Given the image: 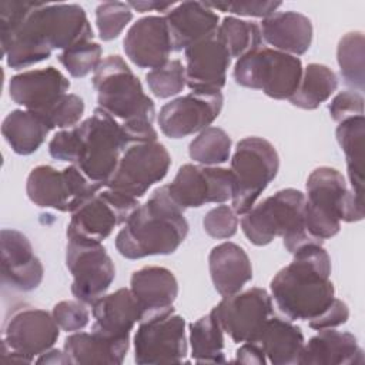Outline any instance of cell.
Wrapping results in <instances>:
<instances>
[{
    "instance_id": "1",
    "label": "cell",
    "mask_w": 365,
    "mask_h": 365,
    "mask_svg": "<svg viewBox=\"0 0 365 365\" xmlns=\"http://www.w3.org/2000/svg\"><path fill=\"white\" fill-rule=\"evenodd\" d=\"M93 37L87 14L78 4L0 3L1 53L14 70L47 60L53 50L63 51Z\"/></svg>"
},
{
    "instance_id": "2",
    "label": "cell",
    "mask_w": 365,
    "mask_h": 365,
    "mask_svg": "<svg viewBox=\"0 0 365 365\" xmlns=\"http://www.w3.org/2000/svg\"><path fill=\"white\" fill-rule=\"evenodd\" d=\"M130 145L121 124L97 107L91 117L73 128L60 130L48 143L54 160L76 165L88 180L106 187Z\"/></svg>"
},
{
    "instance_id": "3",
    "label": "cell",
    "mask_w": 365,
    "mask_h": 365,
    "mask_svg": "<svg viewBox=\"0 0 365 365\" xmlns=\"http://www.w3.org/2000/svg\"><path fill=\"white\" fill-rule=\"evenodd\" d=\"M271 279V298L291 321H311L334 301L331 258L319 242H309Z\"/></svg>"
},
{
    "instance_id": "4",
    "label": "cell",
    "mask_w": 365,
    "mask_h": 365,
    "mask_svg": "<svg viewBox=\"0 0 365 365\" xmlns=\"http://www.w3.org/2000/svg\"><path fill=\"white\" fill-rule=\"evenodd\" d=\"M187 234L184 210L173 201L163 185L134 210L115 237V248L128 259L170 255L184 242Z\"/></svg>"
},
{
    "instance_id": "5",
    "label": "cell",
    "mask_w": 365,
    "mask_h": 365,
    "mask_svg": "<svg viewBox=\"0 0 365 365\" xmlns=\"http://www.w3.org/2000/svg\"><path fill=\"white\" fill-rule=\"evenodd\" d=\"M91 83L97 91L98 107L121 124L130 144L157 141L153 125L154 101L144 93L141 81L123 57H106L94 71Z\"/></svg>"
},
{
    "instance_id": "6",
    "label": "cell",
    "mask_w": 365,
    "mask_h": 365,
    "mask_svg": "<svg viewBox=\"0 0 365 365\" xmlns=\"http://www.w3.org/2000/svg\"><path fill=\"white\" fill-rule=\"evenodd\" d=\"M364 215V197L346 185L336 168L324 165L308 175L304 224L312 238L321 242L332 238L339 232L341 221L356 222Z\"/></svg>"
},
{
    "instance_id": "7",
    "label": "cell",
    "mask_w": 365,
    "mask_h": 365,
    "mask_svg": "<svg viewBox=\"0 0 365 365\" xmlns=\"http://www.w3.org/2000/svg\"><path fill=\"white\" fill-rule=\"evenodd\" d=\"M304 211L305 194L295 188H284L242 214L240 224L251 244L262 247L281 237L287 251L294 254L309 242L322 244L307 232Z\"/></svg>"
},
{
    "instance_id": "8",
    "label": "cell",
    "mask_w": 365,
    "mask_h": 365,
    "mask_svg": "<svg viewBox=\"0 0 365 365\" xmlns=\"http://www.w3.org/2000/svg\"><path fill=\"white\" fill-rule=\"evenodd\" d=\"M230 170L234 175L231 207L238 215H242L255 205L259 195L277 177L279 157L268 140L245 137L237 143Z\"/></svg>"
},
{
    "instance_id": "9",
    "label": "cell",
    "mask_w": 365,
    "mask_h": 365,
    "mask_svg": "<svg viewBox=\"0 0 365 365\" xmlns=\"http://www.w3.org/2000/svg\"><path fill=\"white\" fill-rule=\"evenodd\" d=\"M302 70L298 57L259 46L237 60L232 76L241 87L261 90L274 100H289L299 86Z\"/></svg>"
},
{
    "instance_id": "10",
    "label": "cell",
    "mask_w": 365,
    "mask_h": 365,
    "mask_svg": "<svg viewBox=\"0 0 365 365\" xmlns=\"http://www.w3.org/2000/svg\"><path fill=\"white\" fill-rule=\"evenodd\" d=\"M60 335L53 314L27 305L14 308L4 321L1 339L3 362H33L34 356L51 349Z\"/></svg>"
},
{
    "instance_id": "11",
    "label": "cell",
    "mask_w": 365,
    "mask_h": 365,
    "mask_svg": "<svg viewBox=\"0 0 365 365\" xmlns=\"http://www.w3.org/2000/svg\"><path fill=\"white\" fill-rule=\"evenodd\" d=\"M101 188L73 164L61 171L46 164L37 165L26 181L27 197L34 205L71 214Z\"/></svg>"
},
{
    "instance_id": "12",
    "label": "cell",
    "mask_w": 365,
    "mask_h": 365,
    "mask_svg": "<svg viewBox=\"0 0 365 365\" xmlns=\"http://www.w3.org/2000/svg\"><path fill=\"white\" fill-rule=\"evenodd\" d=\"M66 265L73 275L71 294L86 305L100 299L115 278V267L101 242L67 237Z\"/></svg>"
},
{
    "instance_id": "13",
    "label": "cell",
    "mask_w": 365,
    "mask_h": 365,
    "mask_svg": "<svg viewBox=\"0 0 365 365\" xmlns=\"http://www.w3.org/2000/svg\"><path fill=\"white\" fill-rule=\"evenodd\" d=\"M188 341L185 319L174 308L138 322L134 335V361L140 365L180 364L185 361Z\"/></svg>"
},
{
    "instance_id": "14",
    "label": "cell",
    "mask_w": 365,
    "mask_h": 365,
    "mask_svg": "<svg viewBox=\"0 0 365 365\" xmlns=\"http://www.w3.org/2000/svg\"><path fill=\"white\" fill-rule=\"evenodd\" d=\"M170 165V153L161 143L130 144L124 150L106 188L138 200L167 175Z\"/></svg>"
},
{
    "instance_id": "15",
    "label": "cell",
    "mask_w": 365,
    "mask_h": 365,
    "mask_svg": "<svg viewBox=\"0 0 365 365\" xmlns=\"http://www.w3.org/2000/svg\"><path fill=\"white\" fill-rule=\"evenodd\" d=\"M138 205L137 198L106 188L71 214L66 234L103 242L115 227L127 222Z\"/></svg>"
},
{
    "instance_id": "16",
    "label": "cell",
    "mask_w": 365,
    "mask_h": 365,
    "mask_svg": "<svg viewBox=\"0 0 365 365\" xmlns=\"http://www.w3.org/2000/svg\"><path fill=\"white\" fill-rule=\"evenodd\" d=\"M173 201L185 208H200L208 202L224 204L232 198L234 175L218 165L184 164L174 180L165 185Z\"/></svg>"
},
{
    "instance_id": "17",
    "label": "cell",
    "mask_w": 365,
    "mask_h": 365,
    "mask_svg": "<svg viewBox=\"0 0 365 365\" xmlns=\"http://www.w3.org/2000/svg\"><path fill=\"white\" fill-rule=\"evenodd\" d=\"M212 311L222 331L238 344L254 341L265 322L274 315L271 295L258 287L222 297Z\"/></svg>"
},
{
    "instance_id": "18",
    "label": "cell",
    "mask_w": 365,
    "mask_h": 365,
    "mask_svg": "<svg viewBox=\"0 0 365 365\" xmlns=\"http://www.w3.org/2000/svg\"><path fill=\"white\" fill-rule=\"evenodd\" d=\"M224 104L221 91H190L160 108L157 121L164 135L178 140L201 133L220 115Z\"/></svg>"
},
{
    "instance_id": "19",
    "label": "cell",
    "mask_w": 365,
    "mask_h": 365,
    "mask_svg": "<svg viewBox=\"0 0 365 365\" xmlns=\"http://www.w3.org/2000/svg\"><path fill=\"white\" fill-rule=\"evenodd\" d=\"M185 80L191 91H221L227 81L231 56L217 33L191 44L184 50Z\"/></svg>"
},
{
    "instance_id": "20",
    "label": "cell",
    "mask_w": 365,
    "mask_h": 365,
    "mask_svg": "<svg viewBox=\"0 0 365 365\" xmlns=\"http://www.w3.org/2000/svg\"><path fill=\"white\" fill-rule=\"evenodd\" d=\"M0 248L3 284L23 292L36 289L43 281L44 268L29 238L17 230L3 228Z\"/></svg>"
},
{
    "instance_id": "21",
    "label": "cell",
    "mask_w": 365,
    "mask_h": 365,
    "mask_svg": "<svg viewBox=\"0 0 365 365\" xmlns=\"http://www.w3.org/2000/svg\"><path fill=\"white\" fill-rule=\"evenodd\" d=\"M123 48L128 60L140 68H158L173 51L164 16H145L128 29Z\"/></svg>"
},
{
    "instance_id": "22",
    "label": "cell",
    "mask_w": 365,
    "mask_h": 365,
    "mask_svg": "<svg viewBox=\"0 0 365 365\" xmlns=\"http://www.w3.org/2000/svg\"><path fill=\"white\" fill-rule=\"evenodd\" d=\"M70 88L68 78L56 67L27 70L10 78V98L24 110L46 111Z\"/></svg>"
},
{
    "instance_id": "23",
    "label": "cell",
    "mask_w": 365,
    "mask_h": 365,
    "mask_svg": "<svg viewBox=\"0 0 365 365\" xmlns=\"http://www.w3.org/2000/svg\"><path fill=\"white\" fill-rule=\"evenodd\" d=\"M94 332L111 339H130L134 325L144 318L143 309L130 288L104 294L93 305Z\"/></svg>"
},
{
    "instance_id": "24",
    "label": "cell",
    "mask_w": 365,
    "mask_h": 365,
    "mask_svg": "<svg viewBox=\"0 0 365 365\" xmlns=\"http://www.w3.org/2000/svg\"><path fill=\"white\" fill-rule=\"evenodd\" d=\"M173 51H181L191 44L217 33L218 14L202 1H182L164 16Z\"/></svg>"
},
{
    "instance_id": "25",
    "label": "cell",
    "mask_w": 365,
    "mask_h": 365,
    "mask_svg": "<svg viewBox=\"0 0 365 365\" xmlns=\"http://www.w3.org/2000/svg\"><path fill=\"white\" fill-rule=\"evenodd\" d=\"M364 351L351 332L334 328L321 329L304 344L298 364L301 365H362Z\"/></svg>"
},
{
    "instance_id": "26",
    "label": "cell",
    "mask_w": 365,
    "mask_h": 365,
    "mask_svg": "<svg viewBox=\"0 0 365 365\" xmlns=\"http://www.w3.org/2000/svg\"><path fill=\"white\" fill-rule=\"evenodd\" d=\"M261 37L271 48L291 54H305L312 43L311 20L294 10L275 11L261 21Z\"/></svg>"
},
{
    "instance_id": "27",
    "label": "cell",
    "mask_w": 365,
    "mask_h": 365,
    "mask_svg": "<svg viewBox=\"0 0 365 365\" xmlns=\"http://www.w3.org/2000/svg\"><path fill=\"white\" fill-rule=\"evenodd\" d=\"M130 289L138 301L144 318H148L173 308L178 295V282L168 268L150 265L133 272Z\"/></svg>"
},
{
    "instance_id": "28",
    "label": "cell",
    "mask_w": 365,
    "mask_h": 365,
    "mask_svg": "<svg viewBox=\"0 0 365 365\" xmlns=\"http://www.w3.org/2000/svg\"><path fill=\"white\" fill-rule=\"evenodd\" d=\"M208 268L212 285L221 297L240 292L252 279V265L247 252L231 241L221 242L210 251Z\"/></svg>"
},
{
    "instance_id": "29",
    "label": "cell",
    "mask_w": 365,
    "mask_h": 365,
    "mask_svg": "<svg viewBox=\"0 0 365 365\" xmlns=\"http://www.w3.org/2000/svg\"><path fill=\"white\" fill-rule=\"evenodd\" d=\"M130 346V339H111L94 331L73 332L64 341V355L67 364L91 365V364H123Z\"/></svg>"
},
{
    "instance_id": "30",
    "label": "cell",
    "mask_w": 365,
    "mask_h": 365,
    "mask_svg": "<svg viewBox=\"0 0 365 365\" xmlns=\"http://www.w3.org/2000/svg\"><path fill=\"white\" fill-rule=\"evenodd\" d=\"M254 342L262 348L269 364L291 365L298 364L305 339L299 327L272 315Z\"/></svg>"
},
{
    "instance_id": "31",
    "label": "cell",
    "mask_w": 365,
    "mask_h": 365,
    "mask_svg": "<svg viewBox=\"0 0 365 365\" xmlns=\"http://www.w3.org/2000/svg\"><path fill=\"white\" fill-rule=\"evenodd\" d=\"M51 131L46 120L30 110L10 111L1 124V134L11 150L19 155L36 153Z\"/></svg>"
},
{
    "instance_id": "32",
    "label": "cell",
    "mask_w": 365,
    "mask_h": 365,
    "mask_svg": "<svg viewBox=\"0 0 365 365\" xmlns=\"http://www.w3.org/2000/svg\"><path fill=\"white\" fill-rule=\"evenodd\" d=\"M335 135L341 150L345 154L351 190L356 195L364 197V115L351 117L338 123Z\"/></svg>"
},
{
    "instance_id": "33",
    "label": "cell",
    "mask_w": 365,
    "mask_h": 365,
    "mask_svg": "<svg viewBox=\"0 0 365 365\" xmlns=\"http://www.w3.org/2000/svg\"><path fill=\"white\" fill-rule=\"evenodd\" d=\"M338 88L336 74L325 64L311 63L302 70L297 91L291 96L292 106L302 110H315Z\"/></svg>"
},
{
    "instance_id": "34",
    "label": "cell",
    "mask_w": 365,
    "mask_h": 365,
    "mask_svg": "<svg viewBox=\"0 0 365 365\" xmlns=\"http://www.w3.org/2000/svg\"><path fill=\"white\" fill-rule=\"evenodd\" d=\"M191 356L198 364L225 362L224 331L215 312L211 309L207 315L190 324Z\"/></svg>"
},
{
    "instance_id": "35",
    "label": "cell",
    "mask_w": 365,
    "mask_h": 365,
    "mask_svg": "<svg viewBox=\"0 0 365 365\" xmlns=\"http://www.w3.org/2000/svg\"><path fill=\"white\" fill-rule=\"evenodd\" d=\"M336 61L344 83L354 91L365 88V40L362 31H349L339 38Z\"/></svg>"
},
{
    "instance_id": "36",
    "label": "cell",
    "mask_w": 365,
    "mask_h": 365,
    "mask_svg": "<svg viewBox=\"0 0 365 365\" xmlns=\"http://www.w3.org/2000/svg\"><path fill=\"white\" fill-rule=\"evenodd\" d=\"M217 36L230 53L231 58H240L261 46V29L254 21L234 16L224 17L217 29Z\"/></svg>"
},
{
    "instance_id": "37",
    "label": "cell",
    "mask_w": 365,
    "mask_h": 365,
    "mask_svg": "<svg viewBox=\"0 0 365 365\" xmlns=\"http://www.w3.org/2000/svg\"><path fill=\"white\" fill-rule=\"evenodd\" d=\"M191 160L201 165H218L230 160L231 137L220 127H207L190 143Z\"/></svg>"
},
{
    "instance_id": "38",
    "label": "cell",
    "mask_w": 365,
    "mask_h": 365,
    "mask_svg": "<svg viewBox=\"0 0 365 365\" xmlns=\"http://www.w3.org/2000/svg\"><path fill=\"white\" fill-rule=\"evenodd\" d=\"M101 54V46L90 40L81 41L70 48L63 50L58 54V61L71 77L81 78L88 76L90 73H94L98 68L100 63L103 61Z\"/></svg>"
},
{
    "instance_id": "39",
    "label": "cell",
    "mask_w": 365,
    "mask_h": 365,
    "mask_svg": "<svg viewBox=\"0 0 365 365\" xmlns=\"http://www.w3.org/2000/svg\"><path fill=\"white\" fill-rule=\"evenodd\" d=\"M150 91L158 98H170L180 94L187 86L185 66L180 60H168L145 76Z\"/></svg>"
},
{
    "instance_id": "40",
    "label": "cell",
    "mask_w": 365,
    "mask_h": 365,
    "mask_svg": "<svg viewBox=\"0 0 365 365\" xmlns=\"http://www.w3.org/2000/svg\"><path fill=\"white\" fill-rule=\"evenodd\" d=\"M133 20V10L123 1H104L96 9V26L103 41L117 38Z\"/></svg>"
},
{
    "instance_id": "41",
    "label": "cell",
    "mask_w": 365,
    "mask_h": 365,
    "mask_svg": "<svg viewBox=\"0 0 365 365\" xmlns=\"http://www.w3.org/2000/svg\"><path fill=\"white\" fill-rule=\"evenodd\" d=\"M84 101L77 94L66 93L40 115L51 130H67L76 127L84 114ZM38 114V113H37Z\"/></svg>"
},
{
    "instance_id": "42",
    "label": "cell",
    "mask_w": 365,
    "mask_h": 365,
    "mask_svg": "<svg viewBox=\"0 0 365 365\" xmlns=\"http://www.w3.org/2000/svg\"><path fill=\"white\" fill-rule=\"evenodd\" d=\"M202 227L210 237L228 240L234 237L238 230V214L230 205H217L204 215Z\"/></svg>"
},
{
    "instance_id": "43",
    "label": "cell",
    "mask_w": 365,
    "mask_h": 365,
    "mask_svg": "<svg viewBox=\"0 0 365 365\" xmlns=\"http://www.w3.org/2000/svg\"><path fill=\"white\" fill-rule=\"evenodd\" d=\"M53 318L60 329L67 332H77L87 327L90 321V311L86 304L78 299H66L54 305Z\"/></svg>"
},
{
    "instance_id": "44",
    "label": "cell",
    "mask_w": 365,
    "mask_h": 365,
    "mask_svg": "<svg viewBox=\"0 0 365 365\" xmlns=\"http://www.w3.org/2000/svg\"><path fill=\"white\" fill-rule=\"evenodd\" d=\"M281 1H217L207 3L212 10H221L235 16L244 17H259L265 19L281 7Z\"/></svg>"
},
{
    "instance_id": "45",
    "label": "cell",
    "mask_w": 365,
    "mask_h": 365,
    "mask_svg": "<svg viewBox=\"0 0 365 365\" xmlns=\"http://www.w3.org/2000/svg\"><path fill=\"white\" fill-rule=\"evenodd\" d=\"M331 118L341 123L351 117L364 115V97L361 93L354 90H345L338 93L328 104Z\"/></svg>"
},
{
    "instance_id": "46",
    "label": "cell",
    "mask_w": 365,
    "mask_h": 365,
    "mask_svg": "<svg viewBox=\"0 0 365 365\" xmlns=\"http://www.w3.org/2000/svg\"><path fill=\"white\" fill-rule=\"evenodd\" d=\"M349 318V308L348 305L338 298H334L331 305L317 318L308 321L309 327L312 329L321 331V329H329V328H336L342 324H345Z\"/></svg>"
},
{
    "instance_id": "47",
    "label": "cell",
    "mask_w": 365,
    "mask_h": 365,
    "mask_svg": "<svg viewBox=\"0 0 365 365\" xmlns=\"http://www.w3.org/2000/svg\"><path fill=\"white\" fill-rule=\"evenodd\" d=\"M235 362L265 365L268 361H267V356H265L262 348L257 342L248 341V342H242L241 346L237 349Z\"/></svg>"
},
{
    "instance_id": "48",
    "label": "cell",
    "mask_w": 365,
    "mask_h": 365,
    "mask_svg": "<svg viewBox=\"0 0 365 365\" xmlns=\"http://www.w3.org/2000/svg\"><path fill=\"white\" fill-rule=\"evenodd\" d=\"M131 10H137L138 13H145V11H163V13H168L175 3L173 1H128L127 3Z\"/></svg>"
},
{
    "instance_id": "49",
    "label": "cell",
    "mask_w": 365,
    "mask_h": 365,
    "mask_svg": "<svg viewBox=\"0 0 365 365\" xmlns=\"http://www.w3.org/2000/svg\"><path fill=\"white\" fill-rule=\"evenodd\" d=\"M37 364H67V358L64 355V351H58V349H48L44 354L38 355V358L36 359Z\"/></svg>"
}]
</instances>
